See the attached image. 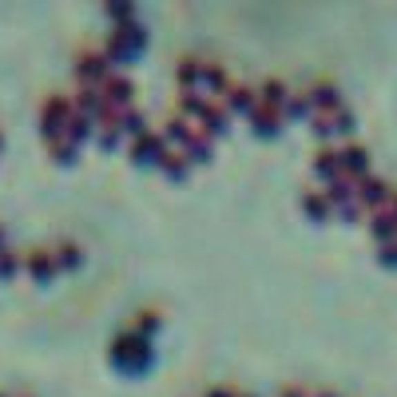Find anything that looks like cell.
<instances>
[{
  "instance_id": "cell-14",
  "label": "cell",
  "mask_w": 397,
  "mask_h": 397,
  "mask_svg": "<svg viewBox=\"0 0 397 397\" xmlns=\"http://www.w3.org/2000/svg\"><path fill=\"white\" fill-rule=\"evenodd\" d=\"M24 270V251H12V246H0V278H12Z\"/></svg>"
},
{
  "instance_id": "cell-15",
  "label": "cell",
  "mask_w": 397,
  "mask_h": 397,
  "mask_svg": "<svg viewBox=\"0 0 397 397\" xmlns=\"http://www.w3.org/2000/svg\"><path fill=\"white\" fill-rule=\"evenodd\" d=\"M127 330H135V333H143V338H151V333L159 330V314H155V310H139V314L127 322Z\"/></svg>"
},
{
  "instance_id": "cell-5",
  "label": "cell",
  "mask_w": 397,
  "mask_h": 397,
  "mask_svg": "<svg viewBox=\"0 0 397 397\" xmlns=\"http://www.w3.org/2000/svg\"><path fill=\"white\" fill-rule=\"evenodd\" d=\"M302 95H306L310 119H314V115H326V111H333V108H342V92H338L333 79H314L310 88H302Z\"/></svg>"
},
{
  "instance_id": "cell-4",
  "label": "cell",
  "mask_w": 397,
  "mask_h": 397,
  "mask_svg": "<svg viewBox=\"0 0 397 397\" xmlns=\"http://www.w3.org/2000/svg\"><path fill=\"white\" fill-rule=\"evenodd\" d=\"M115 72V64L104 56V48H84L76 56V76H79V84H92V88H99L104 79Z\"/></svg>"
},
{
  "instance_id": "cell-10",
  "label": "cell",
  "mask_w": 397,
  "mask_h": 397,
  "mask_svg": "<svg viewBox=\"0 0 397 397\" xmlns=\"http://www.w3.org/2000/svg\"><path fill=\"white\" fill-rule=\"evenodd\" d=\"M24 270H28L36 282H48L60 270V258H56L52 246H32V251H24Z\"/></svg>"
},
{
  "instance_id": "cell-19",
  "label": "cell",
  "mask_w": 397,
  "mask_h": 397,
  "mask_svg": "<svg viewBox=\"0 0 397 397\" xmlns=\"http://www.w3.org/2000/svg\"><path fill=\"white\" fill-rule=\"evenodd\" d=\"M12 397H32V394H12Z\"/></svg>"
},
{
  "instance_id": "cell-1",
  "label": "cell",
  "mask_w": 397,
  "mask_h": 397,
  "mask_svg": "<svg viewBox=\"0 0 397 397\" xmlns=\"http://www.w3.org/2000/svg\"><path fill=\"white\" fill-rule=\"evenodd\" d=\"M108 358H111L115 369H124V374H139L143 365H151L155 349H151V338H143V333H135V330H127V326H124V330L111 338Z\"/></svg>"
},
{
  "instance_id": "cell-3",
  "label": "cell",
  "mask_w": 397,
  "mask_h": 397,
  "mask_svg": "<svg viewBox=\"0 0 397 397\" xmlns=\"http://www.w3.org/2000/svg\"><path fill=\"white\" fill-rule=\"evenodd\" d=\"M163 135H167V143L171 147H179V151H187L191 163H203V159H211V147H215V135H206L199 124H191V119H183V115H171L167 124L159 127Z\"/></svg>"
},
{
  "instance_id": "cell-12",
  "label": "cell",
  "mask_w": 397,
  "mask_h": 397,
  "mask_svg": "<svg viewBox=\"0 0 397 397\" xmlns=\"http://www.w3.org/2000/svg\"><path fill=\"white\" fill-rule=\"evenodd\" d=\"M44 147L52 151V159H60V163H72V159L79 155V139L72 135V131H64V135H48Z\"/></svg>"
},
{
  "instance_id": "cell-21",
  "label": "cell",
  "mask_w": 397,
  "mask_h": 397,
  "mask_svg": "<svg viewBox=\"0 0 397 397\" xmlns=\"http://www.w3.org/2000/svg\"><path fill=\"white\" fill-rule=\"evenodd\" d=\"M0 147H4V135H0Z\"/></svg>"
},
{
  "instance_id": "cell-11",
  "label": "cell",
  "mask_w": 397,
  "mask_h": 397,
  "mask_svg": "<svg viewBox=\"0 0 397 397\" xmlns=\"http://www.w3.org/2000/svg\"><path fill=\"white\" fill-rule=\"evenodd\" d=\"M302 211L310 215V219H330L333 215V199H330V191L326 187H306L302 191Z\"/></svg>"
},
{
  "instance_id": "cell-7",
  "label": "cell",
  "mask_w": 397,
  "mask_h": 397,
  "mask_svg": "<svg viewBox=\"0 0 397 397\" xmlns=\"http://www.w3.org/2000/svg\"><path fill=\"white\" fill-rule=\"evenodd\" d=\"M99 92H104V99H108L115 111H124V108H135V84H131V76L127 72H111L104 84H99Z\"/></svg>"
},
{
  "instance_id": "cell-13",
  "label": "cell",
  "mask_w": 397,
  "mask_h": 397,
  "mask_svg": "<svg viewBox=\"0 0 397 397\" xmlns=\"http://www.w3.org/2000/svg\"><path fill=\"white\" fill-rule=\"evenodd\" d=\"M159 171L171 175V179H179V175L191 171V155H187V151H179V147H167L163 159H159Z\"/></svg>"
},
{
  "instance_id": "cell-6",
  "label": "cell",
  "mask_w": 397,
  "mask_h": 397,
  "mask_svg": "<svg viewBox=\"0 0 397 397\" xmlns=\"http://www.w3.org/2000/svg\"><path fill=\"white\" fill-rule=\"evenodd\" d=\"M171 143H167V135L159 131V127H147L143 135H135L131 139V159L135 163H147V167H159V159H163V151H167Z\"/></svg>"
},
{
  "instance_id": "cell-2",
  "label": "cell",
  "mask_w": 397,
  "mask_h": 397,
  "mask_svg": "<svg viewBox=\"0 0 397 397\" xmlns=\"http://www.w3.org/2000/svg\"><path fill=\"white\" fill-rule=\"evenodd\" d=\"M143 44H147V24L135 16V20H124V24H111L99 48H104V56L111 64H127L143 52Z\"/></svg>"
},
{
  "instance_id": "cell-9",
  "label": "cell",
  "mask_w": 397,
  "mask_h": 397,
  "mask_svg": "<svg viewBox=\"0 0 397 397\" xmlns=\"http://www.w3.org/2000/svg\"><path fill=\"white\" fill-rule=\"evenodd\" d=\"M310 124H314V135H322V139H333V135H349V131H354V111L342 104V108L326 111V115H314Z\"/></svg>"
},
{
  "instance_id": "cell-18",
  "label": "cell",
  "mask_w": 397,
  "mask_h": 397,
  "mask_svg": "<svg viewBox=\"0 0 397 397\" xmlns=\"http://www.w3.org/2000/svg\"><path fill=\"white\" fill-rule=\"evenodd\" d=\"M0 246H4V226H0Z\"/></svg>"
},
{
  "instance_id": "cell-16",
  "label": "cell",
  "mask_w": 397,
  "mask_h": 397,
  "mask_svg": "<svg viewBox=\"0 0 397 397\" xmlns=\"http://www.w3.org/2000/svg\"><path fill=\"white\" fill-rule=\"evenodd\" d=\"M104 12L111 16V24H124V20H135V4H124V0H115V4H108V8H104Z\"/></svg>"
},
{
  "instance_id": "cell-17",
  "label": "cell",
  "mask_w": 397,
  "mask_h": 397,
  "mask_svg": "<svg viewBox=\"0 0 397 397\" xmlns=\"http://www.w3.org/2000/svg\"><path fill=\"white\" fill-rule=\"evenodd\" d=\"M278 397H310V389L306 385H286V389H278Z\"/></svg>"
},
{
  "instance_id": "cell-8",
  "label": "cell",
  "mask_w": 397,
  "mask_h": 397,
  "mask_svg": "<svg viewBox=\"0 0 397 397\" xmlns=\"http://www.w3.org/2000/svg\"><path fill=\"white\" fill-rule=\"evenodd\" d=\"M246 119H251V127L258 131V135H274V131L286 124V108H282V104H270V99H262V95H258V104L251 108V115H246Z\"/></svg>"
},
{
  "instance_id": "cell-20",
  "label": "cell",
  "mask_w": 397,
  "mask_h": 397,
  "mask_svg": "<svg viewBox=\"0 0 397 397\" xmlns=\"http://www.w3.org/2000/svg\"><path fill=\"white\" fill-rule=\"evenodd\" d=\"M238 397H254V394H238Z\"/></svg>"
}]
</instances>
